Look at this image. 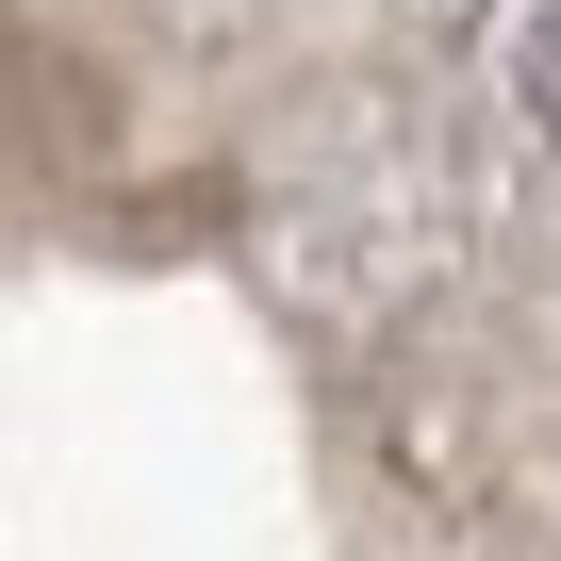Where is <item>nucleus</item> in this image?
<instances>
[{
  "label": "nucleus",
  "instance_id": "f257e3e1",
  "mask_svg": "<svg viewBox=\"0 0 561 561\" xmlns=\"http://www.w3.org/2000/svg\"><path fill=\"white\" fill-rule=\"evenodd\" d=\"M512 83H528V116L561 133V0H528V34H512Z\"/></svg>",
  "mask_w": 561,
  "mask_h": 561
}]
</instances>
